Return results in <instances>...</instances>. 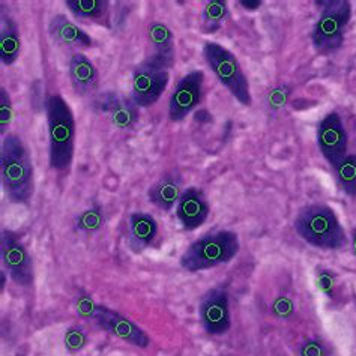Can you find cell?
<instances>
[{"label":"cell","mask_w":356,"mask_h":356,"mask_svg":"<svg viewBox=\"0 0 356 356\" xmlns=\"http://www.w3.org/2000/svg\"><path fill=\"white\" fill-rule=\"evenodd\" d=\"M293 227L308 245L323 251H339L348 247L349 236L331 206L305 204L298 211Z\"/></svg>","instance_id":"1"},{"label":"cell","mask_w":356,"mask_h":356,"mask_svg":"<svg viewBox=\"0 0 356 356\" xmlns=\"http://www.w3.org/2000/svg\"><path fill=\"white\" fill-rule=\"evenodd\" d=\"M3 191L13 203H29L35 191V170L29 151L17 134L3 137L0 151Z\"/></svg>","instance_id":"2"},{"label":"cell","mask_w":356,"mask_h":356,"mask_svg":"<svg viewBox=\"0 0 356 356\" xmlns=\"http://www.w3.org/2000/svg\"><path fill=\"white\" fill-rule=\"evenodd\" d=\"M49 127L50 167L54 172H70L76 151V119L72 108L60 95H50L45 102Z\"/></svg>","instance_id":"3"},{"label":"cell","mask_w":356,"mask_h":356,"mask_svg":"<svg viewBox=\"0 0 356 356\" xmlns=\"http://www.w3.org/2000/svg\"><path fill=\"white\" fill-rule=\"evenodd\" d=\"M239 236L232 230H218L195 239L179 259L182 269L197 274L206 269L226 265L238 256Z\"/></svg>","instance_id":"4"},{"label":"cell","mask_w":356,"mask_h":356,"mask_svg":"<svg viewBox=\"0 0 356 356\" xmlns=\"http://www.w3.org/2000/svg\"><path fill=\"white\" fill-rule=\"evenodd\" d=\"M203 58L213 76L230 92V95L243 107H251L250 83L236 56L218 42L206 41L203 44Z\"/></svg>","instance_id":"5"},{"label":"cell","mask_w":356,"mask_h":356,"mask_svg":"<svg viewBox=\"0 0 356 356\" xmlns=\"http://www.w3.org/2000/svg\"><path fill=\"white\" fill-rule=\"evenodd\" d=\"M76 310L77 314L83 318L93 321L101 330L107 331L122 341L134 346V348L146 349L151 344L149 335L131 318L122 316L108 307L93 302L89 296H79Z\"/></svg>","instance_id":"6"},{"label":"cell","mask_w":356,"mask_h":356,"mask_svg":"<svg viewBox=\"0 0 356 356\" xmlns=\"http://www.w3.org/2000/svg\"><path fill=\"white\" fill-rule=\"evenodd\" d=\"M350 20L352 5L348 0L326 2L312 35L314 50L322 56L340 50L344 44L346 31H348Z\"/></svg>","instance_id":"7"},{"label":"cell","mask_w":356,"mask_h":356,"mask_svg":"<svg viewBox=\"0 0 356 356\" xmlns=\"http://www.w3.org/2000/svg\"><path fill=\"white\" fill-rule=\"evenodd\" d=\"M170 74L151 58L140 63L131 80V99L138 108H147L156 104L168 86Z\"/></svg>","instance_id":"8"},{"label":"cell","mask_w":356,"mask_h":356,"mask_svg":"<svg viewBox=\"0 0 356 356\" xmlns=\"http://www.w3.org/2000/svg\"><path fill=\"white\" fill-rule=\"evenodd\" d=\"M0 257L6 274L17 286L31 287L35 281L33 261L22 239L13 230H2L0 235Z\"/></svg>","instance_id":"9"},{"label":"cell","mask_w":356,"mask_h":356,"mask_svg":"<svg viewBox=\"0 0 356 356\" xmlns=\"http://www.w3.org/2000/svg\"><path fill=\"white\" fill-rule=\"evenodd\" d=\"M317 147L327 164L334 168L348 156L349 136L343 124L341 116L337 111H330L318 122L316 131Z\"/></svg>","instance_id":"10"},{"label":"cell","mask_w":356,"mask_h":356,"mask_svg":"<svg viewBox=\"0 0 356 356\" xmlns=\"http://www.w3.org/2000/svg\"><path fill=\"white\" fill-rule=\"evenodd\" d=\"M197 313L203 331L208 335L218 337L230 331V301L229 293L224 289L213 287L204 292L199 301Z\"/></svg>","instance_id":"11"},{"label":"cell","mask_w":356,"mask_h":356,"mask_svg":"<svg viewBox=\"0 0 356 356\" xmlns=\"http://www.w3.org/2000/svg\"><path fill=\"white\" fill-rule=\"evenodd\" d=\"M203 83L204 72L202 70L191 71L177 81L170 101H168V119L172 122H182L200 104Z\"/></svg>","instance_id":"12"},{"label":"cell","mask_w":356,"mask_h":356,"mask_svg":"<svg viewBox=\"0 0 356 356\" xmlns=\"http://www.w3.org/2000/svg\"><path fill=\"white\" fill-rule=\"evenodd\" d=\"M211 213V206L202 190L191 186L184 190L176 204V217L186 232L202 227Z\"/></svg>","instance_id":"13"},{"label":"cell","mask_w":356,"mask_h":356,"mask_svg":"<svg viewBox=\"0 0 356 356\" xmlns=\"http://www.w3.org/2000/svg\"><path fill=\"white\" fill-rule=\"evenodd\" d=\"M182 186V176L176 170H170L164 173L151 188H149L147 199L152 204H155L158 209L170 212L175 208V204H177V202L181 199V195L184 193Z\"/></svg>","instance_id":"14"},{"label":"cell","mask_w":356,"mask_h":356,"mask_svg":"<svg viewBox=\"0 0 356 356\" xmlns=\"http://www.w3.org/2000/svg\"><path fill=\"white\" fill-rule=\"evenodd\" d=\"M68 76L77 95L88 97L97 92L99 76L95 65L86 54L76 53L71 56L68 65Z\"/></svg>","instance_id":"15"},{"label":"cell","mask_w":356,"mask_h":356,"mask_svg":"<svg viewBox=\"0 0 356 356\" xmlns=\"http://www.w3.org/2000/svg\"><path fill=\"white\" fill-rule=\"evenodd\" d=\"M49 33L54 42L59 45L71 47V49H90L95 45V41L92 40L89 33L72 23L67 15L58 14L51 18L49 24Z\"/></svg>","instance_id":"16"},{"label":"cell","mask_w":356,"mask_h":356,"mask_svg":"<svg viewBox=\"0 0 356 356\" xmlns=\"http://www.w3.org/2000/svg\"><path fill=\"white\" fill-rule=\"evenodd\" d=\"M98 104L101 110L110 115L113 125L119 129H133L138 122V107L133 99L115 95V93H106Z\"/></svg>","instance_id":"17"},{"label":"cell","mask_w":356,"mask_h":356,"mask_svg":"<svg viewBox=\"0 0 356 356\" xmlns=\"http://www.w3.org/2000/svg\"><path fill=\"white\" fill-rule=\"evenodd\" d=\"M147 38L151 42L154 54L151 59L161 65L165 70H170L175 65L176 58V47H175V36L168 26L159 22H154L147 27Z\"/></svg>","instance_id":"18"},{"label":"cell","mask_w":356,"mask_h":356,"mask_svg":"<svg viewBox=\"0 0 356 356\" xmlns=\"http://www.w3.org/2000/svg\"><path fill=\"white\" fill-rule=\"evenodd\" d=\"M158 236V224L152 215L143 212H134L129 217V233H128V247L138 254L152 245V242Z\"/></svg>","instance_id":"19"},{"label":"cell","mask_w":356,"mask_h":356,"mask_svg":"<svg viewBox=\"0 0 356 356\" xmlns=\"http://www.w3.org/2000/svg\"><path fill=\"white\" fill-rule=\"evenodd\" d=\"M22 50V38L17 23L13 17L2 11V22H0V59L6 67H11L18 59Z\"/></svg>","instance_id":"20"},{"label":"cell","mask_w":356,"mask_h":356,"mask_svg":"<svg viewBox=\"0 0 356 356\" xmlns=\"http://www.w3.org/2000/svg\"><path fill=\"white\" fill-rule=\"evenodd\" d=\"M332 172L341 191L350 199H356V154H348Z\"/></svg>","instance_id":"21"},{"label":"cell","mask_w":356,"mask_h":356,"mask_svg":"<svg viewBox=\"0 0 356 356\" xmlns=\"http://www.w3.org/2000/svg\"><path fill=\"white\" fill-rule=\"evenodd\" d=\"M67 8L80 20H99L108 11L107 0H67Z\"/></svg>","instance_id":"22"},{"label":"cell","mask_w":356,"mask_h":356,"mask_svg":"<svg viewBox=\"0 0 356 356\" xmlns=\"http://www.w3.org/2000/svg\"><path fill=\"white\" fill-rule=\"evenodd\" d=\"M229 15L227 2L224 0H208L202 11V27L204 33H215Z\"/></svg>","instance_id":"23"},{"label":"cell","mask_w":356,"mask_h":356,"mask_svg":"<svg viewBox=\"0 0 356 356\" xmlns=\"http://www.w3.org/2000/svg\"><path fill=\"white\" fill-rule=\"evenodd\" d=\"M102 224H104V217H102V212L99 208L84 211L76 220V227L86 233L99 230L102 227Z\"/></svg>","instance_id":"24"},{"label":"cell","mask_w":356,"mask_h":356,"mask_svg":"<svg viewBox=\"0 0 356 356\" xmlns=\"http://www.w3.org/2000/svg\"><path fill=\"white\" fill-rule=\"evenodd\" d=\"M63 344H65V349H67L70 353H79L80 350L86 348L88 334L84 332V330L80 326H71L70 330H67V332H65Z\"/></svg>","instance_id":"25"},{"label":"cell","mask_w":356,"mask_h":356,"mask_svg":"<svg viewBox=\"0 0 356 356\" xmlns=\"http://www.w3.org/2000/svg\"><path fill=\"white\" fill-rule=\"evenodd\" d=\"M316 283L318 290L322 293H325L327 298H335L337 296V287H339V283H337V275L330 269H318L316 274Z\"/></svg>","instance_id":"26"},{"label":"cell","mask_w":356,"mask_h":356,"mask_svg":"<svg viewBox=\"0 0 356 356\" xmlns=\"http://www.w3.org/2000/svg\"><path fill=\"white\" fill-rule=\"evenodd\" d=\"M13 119V102L8 90L2 86L0 88V134L5 136L6 129Z\"/></svg>","instance_id":"27"},{"label":"cell","mask_w":356,"mask_h":356,"mask_svg":"<svg viewBox=\"0 0 356 356\" xmlns=\"http://www.w3.org/2000/svg\"><path fill=\"white\" fill-rule=\"evenodd\" d=\"M299 356H331L330 346L321 340H307L299 346Z\"/></svg>","instance_id":"28"},{"label":"cell","mask_w":356,"mask_h":356,"mask_svg":"<svg viewBox=\"0 0 356 356\" xmlns=\"http://www.w3.org/2000/svg\"><path fill=\"white\" fill-rule=\"evenodd\" d=\"M273 312L277 317H281V318H286L289 316H292L293 312H295L292 299H289L287 296L277 298L274 305H273Z\"/></svg>","instance_id":"29"},{"label":"cell","mask_w":356,"mask_h":356,"mask_svg":"<svg viewBox=\"0 0 356 356\" xmlns=\"http://www.w3.org/2000/svg\"><path fill=\"white\" fill-rule=\"evenodd\" d=\"M289 95H290V92H289V89L284 88V86H280V88L274 89V90L270 92L269 95H268V104H269V107L274 108V110L281 108V107H283V106L286 104V102H287Z\"/></svg>","instance_id":"30"},{"label":"cell","mask_w":356,"mask_h":356,"mask_svg":"<svg viewBox=\"0 0 356 356\" xmlns=\"http://www.w3.org/2000/svg\"><path fill=\"white\" fill-rule=\"evenodd\" d=\"M241 6H243V9H247V11H256L261 6L260 0H241L239 2Z\"/></svg>","instance_id":"31"},{"label":"cell","mask_w":356,"mask_h":356,"mask_svg":"<svg viewBox=\"0 0 356 356\" xmlns=\"http://www.w3.org/2000/svg\"><path fill=\"white\" fill-rule=\"evenodd\" d=\"M349 242H350V250H352V254L356 257V227H353L350 230V235H349Z\"/></svg>","instance_id":"32"},{"label":"cell","mask_w":356,"mask_h":356,"mask_svg":"<svg viewBox=\"0 0 356 356\" xmlns=\"http://www.w3.org/2000/svg\"><path fill=\"white\" fill-rule=\"evenodd\" d=\"M227 356H229V355H227Z\"/></svg>","instance_id":"33"}]
</instances>
